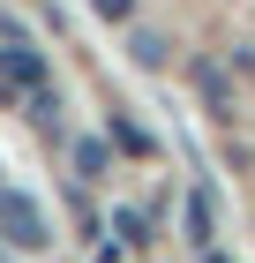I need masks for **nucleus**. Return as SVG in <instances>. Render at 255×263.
Masks as SVG:
<instances>
[{"instance_id": "2", "label": "nucleus", "mask_w": 255, "mask_h": 263, "mask_svg": "<svg viewBox=\"0 0 255 263\" xmlns=\"http://www.w3.org/2000/svg\"><path fill=\"white\" fill-rule=\"evenodd\" d=\"M0 241H8V248H23V256L53 248V218L38 211V196H23V188H0Z\"/></svg>"}, {"instance_id": "4", "label": "nucleus", "mask_w": 255, "mask_h": 263, "mask_svg": "<svg viewBox=\"0 0 255 263\" xmlns=\"http://www.w3.org/2000/svg\"><path fill=\"white\" fill-rule=\"evenodd\" d=\"M195 83H203V98H210V113H233V83L218 76V68H195Z\"/></svg>"}, {"instance_id": "1", "label": "nucleus", "mask_w": 255, "mask_h": 263, "mask_svg": "<svg viewBox=\"0 0 255 263\" xmlns=\"http://www.w3.org/2000/svg\"><path fill=\"white\" fill-rule=\"evenodd\" d=\"M0 105H30V121H53V76L23 38L0 45Z\"/></svg>"}, {"instance_id": "8", "label": "nucleus", "mask_w": 255, "mask_h": 263, "mask_svg": "<svg viewBox=\"0 0 255 263\" xmlns=\"http://www.w3.org/2000/svg\"><path fill=\"white\" fill-rule=\"evenodd\" d=\"M90 8H98L105 23H135V0H90Z\"/></svg>"}, {"instance_id": "5", "label": "nucleus", "mask_w": 255, "mask_h": 263, "mask_svg": "<svg viewBox=\"0 0 255 263\" xmlns=\"http://www.w3.org/2000/svg\"><path fill=\"white\" fill-rule=\"evenodd\" d=\"M75 173L83 181H105V143H75Z\"/></svg>"}, {"instance_id": "3", "label": "nucleus", "mask_w": 255, "mask_h": 263, "mask_svg": "<svg viewBox=\"0 0 255 263\" xmlns=\"http://www.w3.org/2000/svg\"><path fill=\"white\" fill-rule=\"evenodd\" d=\"M188 241H195V248H210V241H218V226H210V196H203V188L188 196Z\"/></svg>"}, {"instance_id": "7", "label": "nucleus", "mask_w": 255, "mask_h": 263, "mask_svg": "<svg viewBox=\"0 0 255 263\" xmlns=\"http://www.w3.org/2000/svg\"><path fill=\"white\" fill-rule=\"evenodd\" d=\"M113 143H120V151H135V158H143V151H150V136H143L135 121H113Z\"/></svg>"}, {"instance_id": "6", "label": "nucleus", "mask_w": 255, "mask_h": 263, "mask_svg": "<svg viewBox=\"0 0 255 263\" xmlns=\"http://www.w3.org/2000/svg\"><path fill=\"white\" fill-rule=\"evenodd\" d=\"M135 61H143V68H165V38H150V30H135Z\"/></svg>"}, {"instance_id": "9", "label": "nucleus", "mask_w": 255, "mask_h": 263, "mask_svg": "<svg viewBox=\"0 0 255 263\" xmlns=\"http://www.w3.org/2000/svg\"><path fill=\"white\" fill-rule=\"evenodd\" d=\"M203 263H225V256H218V248H203Z\"/></svg>"}]
</instances>
